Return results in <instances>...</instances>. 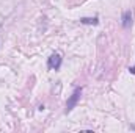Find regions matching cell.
Wrapping results in <instances>:
<instances>
[{
	"instance_id": "cell-1",
	"label": "cell",
	"mask_w": 135,
	"mask_h": 133,
	"mask_svg": "<svg viewBox=\"0 0 135 133\" xmlns=\"http://www.w3.org/2000/svg\"><path fill=\"white\" fill-rule=\"evenodd\" d=\"M80 94H82V88H75V89H74V93L71 94V97L68 99V103H66V113L72 111V108L77 105V102H79V99H80Z\"/></svg>"
},
{
	"instance_id": "cell-2",
	"label": "cell",
	"mask_w": 135,
	"mask_h": 133,
	"mask_svg": "<svg viewBox=\"0 0 135 133\" xmlns=\"http://www.w3.org/2000/svg\"><path fill=\"white\" fill-rule=\"evenodd\" d=\"M47 64H49V67H50V69H55V70H58V69L61 67V57H60L58 53H54V55H50V58H49Z\"/></svg>"
},
{
	"instance_id": "cell-3",
	"label": "cell",
	"mask_w": 135,
	"mask_h": 133,
	"mask_svg": "<svg viewBox=\"0 0 135 133\" xmlns=\"http://www.w3.org/2000/svg\"><path fill=\"white\" fill-rule=\"evenodd\" d=\"M121 25L124 28H129L132 25V11H124L121 16Z\"/></svg>"
},
{
	"instance_id": "cell-4",
	"label": "cell",
	"mask_w": 135,
	"mask_h": 133,
	"mask_svg": "<svg viewBox=\"0 0 135 133\" xmlns=\"http://www.w3.org/2000/svg\"><path fill=\"white\" fill-rule=\"evenodd\" d=\"M80 24H85V25H98L99 24V19L98 17H82L80 19Z\"/></svg>"
},
{
	"instance_id": "cell-5",
	"label": "cell",
	"mask_w": 135,
	"mask_h": 133,
	"mask_svg": "<svg viewBox=\"0 0 135 133\" xmlns=\"http://www.w3.org/2000/svg\"><path fill=\"white\" fill-rule=\"evenodd\" d=\"M129 70H131V74H134V75H135V67H131Z\"/></svg>"
}]
</instances>
